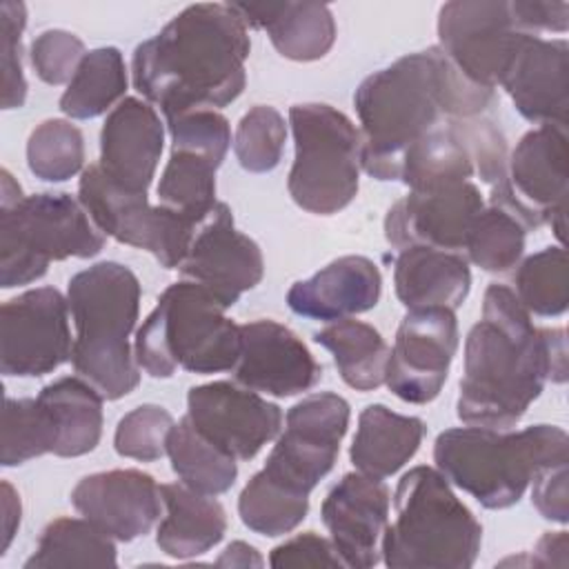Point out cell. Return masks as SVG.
<instances>
[{
    "label": "cell",
    "instance_id": "obj_1",
    "mask_svg": "<svg viewBox=\"0 0 569 569\" xmlns=\"http://www.w3.org/2000/svg\"><path fill=\"white\" fill-rule=\"evenodd\" d=\"M567 380L562 329H538L505 284H489L482 318L465 342L458 418L465 425L509 429L542 393L545 382Z\"/></svg>",
    "mask_w": 569,
    "mask_h": 569
},
{
    "label": "cell",
    "instance_id": "obj_2",
    "mask_svg": "<svg viewBox=\"0 0 569 569\" xmlns=\"http://www.w3.org/2000/svg\"><path fill=\"white\" fill-rule=\"evenodd\" d=\"M493 91L469 82L438 49L398 58L367 76L353 93L360 120V164L376 180H398L405 153L449 120L480 116Z\"/></svg>",
    "mask_w": 569,
    "mask_h": 569
},
{
    "label": "cell",
    "instance_id": "obj_3",
    "mask_svg": "<svg viewBox=\"0 0 569 569\" xmlns=\"http://www.w3.org/2000/svg\"><path fill=\"white\" fill-rule=\"evenodd\" d=\"M249 31L231 4L182 9L160 33L133 51V87L164 118L233 102L247 82Z\"/></svg>",
    "mask_w": 569,
    "mask_h": 569
},
{
    "label": "cell",
    "instance_id": "obj_4",
    "mask_svg": "<svg viewBox=\"0 0 569 569\" xmlns=\"http://www.w3.org/2000/svg\"><path fill=\"white\" fill-rule=\"evenodd\" d=\"M76 325L71 365L104 400L131 393L140 382L129 336L138 320L140 282L120 262H98L78 271L67 287Z\"/></svg>",
    "mask_w": 569,
    "mask_h": 569
},
{
    "label": "cell",
    "instance_id": "obj_5",
    "mask_svg": "<svg viewBox=\"0 0 569 569\" xmlns=\"http://www.w3.org/2000/svg\"><path fill=\"white\" fill-rule=\"evenodd\" d=\"M433 462L449 485L485 509H507L522 498L540 469L569 462V438L556 425L522 431L467 425L436 438Z\"/></svg>",
    "mask_w": 569,
    "mask_h": 569
},
{
    "label": "cell",
    "instance_id": "obj_6",
    "mask_svg": "<svg viewBox=\"0 0 569 569\" xmlns=\"http://www.w3.org/2000/svg\"><path fill=\"white\" fill-rule=\"evenodd\" d=\"M396 520L382 536V560L391 569H469L482 527L433 467L409 469L396 487Z\"/></svg>",
    "mask_w": 569,
    "mask_h": 569
},
{
    "label": "cell",
    "instance_id": "obj_7",
    "mask_svg": "<svg viewBox=\"0 0 569 569\" xmlns=\"http://www.w3.org/2000/svg\"><path fill=\"white\" fill-rule=\"evenodd\" d=\"M198 282L169 284L136 333L133 356L151 378L231 371L240 358V325Z\"/></svg>",
    "mask_w": 569,
    "mask_h": 569
},
{
    "label": "cell",
    "instance_id": "obj_8",
    "mask_svg": "<svg viewBox=\"0 0 569 569\" xmlns=\"http://www.w3.org/2000/svg\"><path fill=\"white\" fill-rule=\"evenodd\" d=\"M0 193V284L4 289L42 278L56 260L93 258L102 251L104 233L69 193L22 196L7 169H2Z\"/></svg>",
    "mask_w": 569,
    "mask_h": 569
},
{
    "label": "cell",
    "instance_id": "obj_9",
    "mask_svg": "<svg viewBox=\"0 0 569 569\" xmlns=\"http://www.w3.org/2000/svg\"><path fill=\"white\" fill-rule=\"evenodd\" d=\"M289 124L296 142L289 196L309 213H338L358 193L360 131L342 111L320 102L293 104Z\"/></svg>",
    "mask_w": 569,
    "mask_h": 569
},
{
    "label": "cell",
    "instance_id": "obj_10",
    "mask_svg": "<svg viewBox=\"0 0 569 569\" xmlns=\"http://www.w3.org/2000/svg\"><path fill=\"white\" fill-rule=\"evenodd\" d=\"M567 127L540 124L527 131L511 156L500 187L491 191V204L511 213L525 229L551 224L565 238L569 193Z\"/></svg>",
    "mask_w": 569,
    "mask_h": 569
},
{
    "label": "cell",
    "instance_id": "obj_11",
    "mask_svg": "<svg viewBox=\"0 0 569 569\" xmlns=\"http://www.w3.org/2000/svg\"><path fill=\"white\" fill-rule=\"evenodd\" d=\"M78 200L104 236L153 253L164 269L182 264L198 229L162 204L151 207L147 193L120 189L104 176L100 164H89L82 171Z\"/></svg>",
    "mask_w": 569,
    "mask_h": 569
},
{
    "label": "cell",
    "instance_id": "obj_12",
    "mask_svg": "<svg viewBox=\"0 0 569 569\" xmlns=\"http://www.w3.org/2000/svg\"><path fill=\"white\" fill-rule=\"evenodd\" d=\"M349 427V402L331 391L311 393L296 402L284 418V431L264 467L267 478L309 496L333 469Z\"/></svg>",
    "mask_w": 569,
    "mask_h": 569
},
{
    "label": "cell",
    "instance_id": "obj_13",
    "mask_svg": "<svg viewBox=\"0 0 569 569\" xmlns=\"http://www.w3.org/2000/svg\"><path fill=\"white\" fill-rule=\"evenodd\" d=\"M522 36L511 0H456L438 13V49L469 82L491 91Z\"/></svg>",
    "mask_w": 569,
    "mask_h": 569
},
{
    "label": "cell",
    "instance_id": "obj_14",
    "mask_svg": "<svg viewBox=\"0 0 569 569\" xmlns=\"http://www.w3.org/2000/svg\"><path fill=\"white\" fill-rule=\"evenodd\" d=\"M69 302L53 287L29 289L0 309V369L38 378L71 360Z\"/></svg>",
    "mask_w": 569,
    "mask_h": 569
},
{
    "label": "cell",
    "instance_id": "obj_15",
    "mask_svg": "<svg viewBox=\"0 0 569 569\" xmlns=\"http://www.w3.org/2000/svg\"><path fill=\"white\" fill-rule=\"evenodd\" d=\"M456 349L458 322L451 309H407L389 351L385 385L405 402L427 405L440 393Z\"/></svg>",
    "mask_w": 569,
    "mask_h": 569
},
{
    "label": "cell",
    "instance_id": "obj_16",
    "mask_svg": "<svg viewBox=\"0 0 569 569\" xmlns=\"http://www.w3.org/2000/svg\"><path fill=\"white\" fill-rule=\"evenodd\" d=\"M187 418L211 445L236 460H251L282 427L278 405L224 380L191 387Z\"/></svg>",
    "mask_w": 569,
    "mask_h": 569
},
{
    "label": "cell",
    "instance_id": "obj_17",
    "mask_svg": "<svg viewBox=\"0 0 569 569\" xmlns=\"http://www.w3.org/2000/svg\"><path fill=\"white\" fill-rule=\"evenodd\" d=\"M178 269L229 309L262 280L264 260L260 247L236 229L229 204L216 202L211 213L198 224Z\"/></svg>",
    "mask_w": 569,
    "mask_h": 569
},
{
    "label": "cell",
    "instance_id": "obj_18",
    "mask_svg": "<svg viewBox=\"0 0 569 569\" xmlns=\"http://www.w3.org/2000/svg\"><path fill=\"white\" fill-rule=\"evenodd\" d=\"M485 209L480 189L465 180L427 191H409L385 216V238L393 249L431 247L465 251L476 216Z\"/></svg>",
    "mask_w": 569,
    "mask_h": 569
},
{
    "label": "cell",
    "instance_id": "obj_19",
    "mask_svg": "<svg viewBox=\"0 0 569 569\" xmlns=\"http://www.w3.org/2000/svg\"><path fill=\"white\" fill-rule=\"evenodd\" d=\"M389 502V487L360 471L345 473L331 487L320 516L345 567L369 569L380 562Z\"/></svg>",
    "mask_w": 569,
    "mask_h": 569
},
{
    "label": "cell",
    "instance_id": "obj_20",
    "mask_svg": "<svg viewBox=\"0 0 569 569\" xmlns=\"http://www.w3.org/2000/svg\"><path fill=\"white\" fill-rule=\"evenodd\" d=\"M236 382L276 398L309 391L322 378L307 345L276 320L240 325V358L233 367Z\"/></svg>",
    "mask_w": 569,
    "mask_h": 569
},
{
    "label": "cell",
    "instance_id": "obj_21",
    "mask_svg": "<svg viewBox=\"0 0 569 569\" xmlns=\"http://www.w3.org/2000/svg\"><path fill=\"white\" fill-rule=\"evenodd\" d=\"M516 111L536 124L567 127L569 44L525 33L498 82Z\"/></svg>",
    "mask_w": 569,
    "mask_h": 569
},
{
    "label": "cell",
    "instance_id": "obj_22",
    "mask_svg": "<svg viewBox=\"0 0 569 569\" xmlns=\"http://www.w3.org/2000/svg\"><path fill=\"white\" fill-rule=\"evenodd\" d=\"M71 505L82 518L120 542L149 533L164 507L156 480L138 469L84 476L71 491Z\"/></svg>",
    "mask_w": 569,
    "mask_h": 569
},
{
    "label": "cell",
    "instance_id": "obj_23",
    "mask_svg": "<svg viewBox=\"0 0 569 569\" xmlns=\"http://www.w3.org/2000/svg\"><path fill=\"white\" fill-rule=\"evenodd\" d=\"M164 147V124L140 98L120 100L100 131V169L124 191L147 193Z\"/></svg>",
    "mask_w": 569,
    "mask_h": 569
},
{
    "label": "cell",
    "instance_id": "obj_24",
    "mask_svg": "<svg viewBox=\"0 0 569 569\" xmlns=\"http://www.w3.org/2000/svg\"><path fill=\"white\" fill-rule=\"evenodd\" d=\"M380 291L382 278L373 260L342 256L309 280L291 284L287 305L296 316L329 322L371 311L380 300Z\"/></svg>",
    "mask_w": 569,
    "mask_h": 569
},
{
    "label": "cell",
    "instance_id": "obj_25",
    "mask_svg": "<svg viewBox=\"0 0 569 569\" xmlns=\"http://www.w3.org/2000/svg\"><path fill=\"white\" fill-rule=\"evenodd\" d=\"M247 27L267 31L276 51L296 62L320 60L336 40L331 9L320 2H229Z\"/></svg>",
    "mask_w": 569,
    "mask_h": 569
},
{
    "label": "cell",
    "instance_id": "obj_26",
    "mask_svg": "<svg viewBox=\"0 0 569 569\" xmlns=\"http://www.w3.org/2000/svg\"><path fill=\"white\" fill-rule=\"evenodd\" d=\"M396 296L407 309L445 307L456 311L471 289L467 258L456 251L407 247L393 264Z\"/></svg>",
    "mask_w": 569,
    "mask_h": 569
},
{
    "label": "cell",
    "instance_id": "obj_27",
    "mask_svg": "<svg viewBox=\"0 0 569 569\" xmlns=\"http://www.w3.org/2000/svg\"><path fill=\"white\" fill-rule=\"evenodd\" d=\"M164 518L156 545L162 553L184 560L216 547L227 531L224 507L213 496L198 493L182 482L160 485Z\"/></svg>",
    "mask_w": 569,
    "mask_h": 569
},
{
    "label": "cell",
    "instance_id": "obj_28",
    "mask_svg": "<svg viewBox=\"0 0 569 569\" xmlns=\"http://www.w3.org/2000/svg\"><path fill=\"white\" fill-rule=\"evenodd\" d=\"M422 438L425 422L420 418L396 413L385 405H369L358 418L349 458L360 473L382 480L416 456Z\"/></svg>",
    "mask_w": 569,
    "mask_h": 569
},
{
    "label": "cell",
    "instance_id": "obj_29",
    "mask_svg": "<svg viewBox=\"0 0 569 569\" xmlns=\"http://www.w3.org/2000/svg\"><path fill=\"white\" fill-rule=\"evenodd\" d=\"M473 118L447 120L418 140L400 162L398 180L409 191H427L465 182L476 173Z\"/></svg>",
    "mask_w": 569,
    "mask_h": 569
},
{
    "label": "cell",
    "instance_id": "obj_30",
    "mask_svg": "<svg viewBox=\"0 0 569 569\" xmlns=\"http://www.w3.org/2000/svg\"><path fill=\"white\" fill-rule=\"evenodd\" d=\"M38 400L53 427L56 456L76 458L96 449L102 436L104 400L96 387L80 376H67L42 387Z\"/></svg>",
    "mask_w": 569,
    "mask_h": 569
},
{
    "label": "cell",
    "instance_id": "obj_31",
    "mask_svg": "<svg viewBox=\"0 0 569 569\" xmlns=\"http://www.w3.org/2000/svg\"><path fill=\"white\" fill-rule=\"evenodd\" d=\"M224 156L189 142H171V156L158 182L162 207L180 213L196 227L216 207V169Z\"/></svg>",
    "mask_w": 569,
    "mask_h": 569
},
{
    "label": "cell",
    "instance_id": "obj_32",
    "mask_svg": "<svg viewBox=\"0 0 569 569\" xmlns=\"http://www.w3.org/2000/svg\"><path fill=\"white\" fill-rule=\"evenodd\" d=\"M313 340L331 351L340 378L358 391L385 385L389 347L367 322L342 318L313 333Z\"/></svg>",
    "mask_w": 569,
    "mask_h": 569
},
{
    "label": "cell",
    "instance_id": "obj_33",
    "mask_svg": "<svg viewBox=\"0 0 569 569\" xmlns=\"http://www.w3.org/2000/svg\"><path fill=\"white\" fill-rule=\"evenodd\" d=\"M167 456L180 482L198 493L218 496L229 491L236 482V458L211 445L187 416L171 427L167 436Z\"/></svg>",
    "mask_w": 569,
    "mask_h": 569
},
{
    "label": "cell",
    "instance_id": "obj_34",
    "mask_svg": "<svg viewBox=\"0 0 569 569\" xmlns=\"http://www.w3.org/2000/svg\"><path fill=\"white\" fill-rule=\"evenodd\" d=\"M116 542L87 518L49 522L24 569L44 567H116Z\"/></svg>",
    "mask_w": 569,
    "mask_h": 569
},
{
    "label": "cell",
    "instance_id": "obj_35",
    "mask_svg": "<svg viewBox=\"0 0 569 569\" xmlns=\"http://www.w3.org/2000/svg\"><path fill=\"white\" fill-rule=\"evenodd\" d=\"M127 91V69L116 47H100L80 60L60 98V111L73 120L102 116Z\"/></svg>",
    "mask_w": 569,
    "mask_h": 569
},
{
    "label": "cell",
    "instance_id": "obj_36",
    "mask_svg": "<svg viewBox=\"0 0 569 569\" xmlns=\"http://www.w3.org/2000/svg\"><path fill=\"white\" fill-rule=\"evenodd\" d=\"M309 511V496L296 493L284 485L253 473L238 498V513L244 527L260 536H284L293 531Z\"/></svg>",
    "mask_w": 569,
    "mask_h": 569
},
{
    "label": "cell",
    "instance_id": "obj_37",
    "mask_svg": "<svg viewBox=\"0 0 569 569\" xmlns=\"http://www.w3.org/2000/svg\"><path fill=\"white\" fill-rule=\"evenodd\" d=\"M511 289L520 305L540 318L562 316L569 307V267L562 247H545L525 258L513 273Z\"/></svg>",
    "mask_w": 569,
    "mask_h": 569
},
{
    "label": "cell",
    "instance_id": "obj_38",
    "mask_svg": "<svg viewBox=\"0 0 569 569\" xmlns=\"http://www.w3.org/2000/svg\"><path fill=\"white\" fill-rule=\"evenodd\" d=\"M525 231L511 213L491 204L471 222L465 242L467 258L487 273H505L522 258Z\"/></svg>",
    "mask_w": 569,
    "mask_h": 569
},
{
    "label": "cell",
    "instance_id": "obj_39",
    "mask_svg": "<svg viewBox=\"0 0 569 569\" xmlns=\"http://www.w3.org/2000/svg\"><path fill=\"white\" fill-rule=\"evenodd\" d=\"M29 171L44 182H64L84 164L82 131L69 120L40 122L27 142Z\"/></svg>",
    "mask_w": 569,
    "mask_h": 569
},
{
    "label": "cell",
    "instance_id": "obj_40",
    "mask_svg": "<svg viewBox=\"0 0 569 569\" xmlns=\"http://www.w3.org/2000/svg\"><path fill=\"white\" fill-rule=\"evenodd\" d=\"M53 427L38 398L4 400L0 453V462L4 467H16L31 458L53 453Z\"/></svg>",
    "mask_w": 569,
    "mask_h": 569
},
{
    "label": "cell",
    "instance_id": "obj_41",
    "mask_svg": "<svg viewBox=\"0 0 569 569\" xmlns=\"http://www.w3.org/2000/svg\"><path fill=\"white\" fill-rule=\"evenodd\" d=\"M284 142L287 124L280 111L267 104H256L238 122L233 151L244 171L267 173L280 164Z\"/></svg>",
    "mask_w": 569,
    "mask_h": 569
},
{
    "label": "cell",
    "instance_id": "obj_42",
    "mask_svg": "<svg viewBox=\"0 0 569 569\" xmlns=\"http://www.w3.org/2000/svg\"><path fill=\"white\" fill-rule=\"evenodd\" d=\"M173 425L176 422L164 407L140 405L120 418L113 447L122 458L142 462L158 460L167 453V436Z\"/></svg>",
    "mask_w": 569,
    "mask_h": 569
},
{
    "label": "cell",
    "instance_id": "obj_43",
    "mask_svg": "<svg viewBox=\"0 0 569 569\" xmlns=\"http://www.w3.org/2000/svg\"><path fill=\"white\" fill-rule=\"evenodd\" d=\"M27 24L22 2H0V49H2V107L20 109L27 98V80L22 73L20 38Z\"/></svg>",
    "mask_w": 569,
    "mask_h": 569
},
{
    "label": "cell",
    "instance_id": "obj_44",
    "mask_svg": "<svg viewBox=\"0 0 569 569\" xmlns=\"http://www.w3.org/2000/svg\"><path fill=\"white\" fill-rule=\"evenodd\" d=\"M84 53V42L76 33L64 29H49L31 42L29 58L36 76L42 82L64 84L71 82Z\"/></svg>",
    "mask_w": 569,
    "mask_h": 569
},
{
    "label": "cell",
    "instance_id": "obj_45",
    "mask_svg": "<svg viewBox=\"0 0 569 569\" xmlns=\"http://www.w3.org/2000/svg\"><path fill=\"white\" fill-rule=\"evenodd\" d=\"M269 565L276 567V569H284V567H345V562L338 556L333 542L318 536L316 531L298 533L291 540L278 545L269 556Z\"/></svg>",
    "mask_w": 569,
    "mask_h": 569
},
{
    "label": "cell",
    "instance_id": "obj_46",
    "mask_svg": "<svg viewBox=\"0 0 569 569\" xmlns=\"http://www.w3.org/2000/svg\"><path fill=\"white\" fill-rule=\"evenodd\" d=\"M567 465H549L540 469L531 480V502L538 513L551 522L565 525L569 520L567 500Z\"/></svg>",
    "mask_w": 569,
    "mask_h": 569
},
{
    "label": "cell",
    "instance_id": "obj_47",
    "mask_svg": "<svg viewBox=\"0 0 569 569\" xmlns=\"http://www.w3.org/2000/svg\"><path fill=\"white\" fill-rule=\"evenodd\" d=\"M511 11L518 27L525 33L540 36L542 31L565 33L569 27L567 2H542V0H511Z\"/></svg>",
    "mask_w": 569,
    "mask_h": 569
},
{
    "label": "cell",
    "instance_id": "obj_48",
    "mask_svg": "<svg viewBox=\"0 0 569 569\" xmlns=\"http://www.w3.org/2000/svg\"><path fill=\"white\" fill-rule=\"evenodd\" d=\"M567 547H569V538L567 531H556V533H545L531 556L533 565H558L565 567L567 565Z\"/></svg>",
    "mask_w": 569,
    "mask_h": 569
},
{
    "label": "cell",
    "instance_id": "obj_49",
    "mask_svg": "<svg viewBox=\"0 0 569 569\" xmlns=\"http://www.w3.org/2000/svg\"><path fill=\"white\" fill-rule=\"evenodd\" d=\"M20 525V498L16 493V489L2 480V553L9 549L13 533Z\"/></svg>",
    "mask_w": 569,
    "mask_h": 569
},
{
    "label": "cell",
    "instance_id": "obj_50",
    "mask_svg": "<svg viewBox=\"0 0 569 569\" xmlns=\"http://www.w3.org/2000/svg\"><path fill=\"white\" fill-rule=\"evenodd\" d=\"M216 565H238V567H249V565H262V558L256 553V549L247 542H231L222 556L216 560Z\"/></svg>",
    "mask_w": 569,
    "mask_h": 569
}]
</instances>
